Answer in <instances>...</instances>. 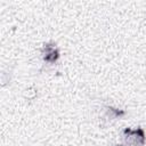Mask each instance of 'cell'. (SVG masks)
<instances>
[{"label":"cell","instance_id":"cell-1","mask_svg":"<svg viewBox=\"0 0 146 146\" xmlns=\"http://www.w3.org/2000/svg\"><path fill=\"white\" fill-rule=\"evenodd\" d=\"M125 133V143L131 145V146H137V145H143L144 144V139H145V135L144 131L139 128L137 130H130V129H125L124 130Z\"/></svg>","mask_w":146,"mask_h":146},{"label":"cell","instance_id":"cell-2","mask_svg":"<svg viewBox=\"0 0 146 146\" xmlns=\"http://www.w3.org/2000/svg\"><path fill=\"white\" fill-rule=\"evenodd\" d=\"M43 57H44V59H46L47 62L52 63V62H55V60L57 59V57H58V51H57V49H56L55 47H50V46L47 44V46L44 47Z\"/></svg>","mask_w":146,"mask_h":146}]
</instances>
